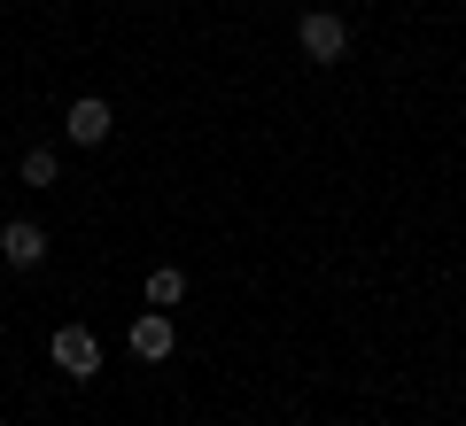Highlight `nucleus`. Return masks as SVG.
Segmentation results:
<instances>
[{
    "label": "nucleus",
    "mask_w": 466,
    "mask_h": 426,
    "mask_svg": "<svg viewBox=\"0 0 466 426\" xmlns=\"http://www.w3.org/2000/svg\"><path fill=\"white\" fill-rule=\"evenodd\" d=\"M296 47H303V63L327 70V63L350 54V24L334 16V8H303V16H296Z\"/></svg>",
    "instance_id": "f257e3e1"
},
{
    "label": "nucleus",
    "mask_w": 466,
    "mask_h": 426,
    "mask_svg": "<svg viewBox=\"0 0 466 426\" xmlns=\"http://www.w3.org/2000/svg\"><path fill=\"white\" fill-rule=\"evenodd\" d=\"M47 364H55L63 380H94V372H101V342H94L86 326H55V333H47Z\"/></svg>",
    "instance_id": "f03ea898"
},
{
    "label": "nucleus",
    "mask_w": 466,
    "mask_h": 426,
    "mask_svg": "<svg viewBox=\"0 0 466 426\" xmlns=\"http://www.w3.org/2000/svg\"><path fill=\"white\" fill-rule=\"evenodd\" d=\"M109 101L101 94H86V101H70V116H63V132H70V148H109Z\"/></svg>",
    "instance_id": "7ed1b4c3"
},
{
    "label": "nucleus",
    "mask_w": 466,
    "mask_h": 426,
    "mask_svg": "<svg viewBox=\"0 0 466 426\" xmlns=\"http://www.w3.org/2000/svg\"><path fill=\"white\" fill-rule=\"evenodd\" d=\"M0 256L16 263V272H39V263H47V233H39L32 217H8V225H0Z\"/></svg>",
    "instance_id": "20e7f679"
},
{
    "label": "nucleus",
    "mask_w": 466,
    "mask_h": 426,
    "mask_svg": "<svg viewBox=\"0 0 466 426\" xmlns=\"http://www.w3.org/2000/svg\"><path fill=\"white\" fill-rule=\"evenodd\" d=\"M125 349H133L140 364H164L171 357V311H140L133 333H125Z\"/></svg>",
    "instance_id": "39448f33"
},
{
    "label": "nucleus",
    "mask_w": 466,
    "mask_h": 426,
    "mask_svg": "<svg viewBox=\"0 0 466 426\" xmlns=\"http://www.w3.org/2000/svg\"><path fill=\"white\" fill-rule=\"evenodd\" d=\"M179 302H187V272H179V263L148 272V311H179Z\"/></svg>",
    "instance_id": "423d86ee"
},
{
    "label": "nucleus",
    "mask_w": 466,
    "mask_h": 426,
    "mask_svg": "<svg viewBox=\"0 0 466 426\" xmlns=\"http://www.w3.org/2000/svg\"><path fill=\"white\" fill-rule=\"evenodd\" d=\"M55 179H63V155H55V148H32V155H24V186H55Z\"/></svg>",
    "instance_id": "0eeeda50"
}]
</instances>
